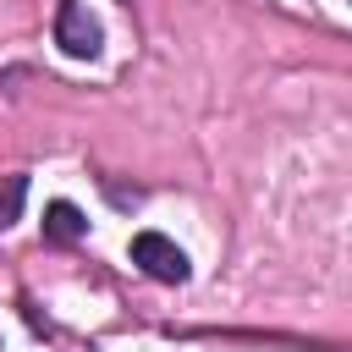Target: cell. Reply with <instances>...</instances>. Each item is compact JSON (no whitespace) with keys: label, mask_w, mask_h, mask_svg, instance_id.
Masks as SVG:
<instances>
[{"label":"cell","mask_w":352,"mask_h":352,"mask_svg":"<svg viewBox=\"0 0 352 352\" xmlns=\"http://www.w3.org/2000/svg\"><path fill=\"white\" fill-rule=\"evenodd\" d=\"M132 264H138L143 275L165 280V286H182V280H187V253H182L170 236H160V231H138V236H132Z\"/></svg>","instance_id":"7a4b0ae2"},{"label":"cell","mask_w":352,"mask_h":352,"mask_svg":"<svg viewBox=\"0 0 352 352\" xmlns=\"http://www.w3.org/2000/svg\"><path fill=\"white\" fill-rule=\"evenodd\" d=\"M22 198H28V176H0V231L22 220Z\"/></svg>","instance_id":"277c9868"},{"label":"cell","mask_w":352,"mask_h":352,"mask_svg":"<svg viewBox=\"0 0 352 352\" xmlns=\"http://www.w3.org/2000/svg\"><path fill=\"white\" fill-rule=\"evenodd\" d=\"M55 44H60L72 60H94L99 44H104V28H99V16H94L88 6L66 0V6L55 11Z\"/></svg>","instance_id":"6da1fadb"},{"label":"cell","mask_w":352,"mask_h":352,"mask_svg":"<svg viewBox=\"0 0 352 352\" xmlns=\"http://www.w3.org/2000/svg\"><path fill=\"white\" fill-rule=\"evenodd\" d=\"M82 231H88V220H82V209H77V204L55 198V204L44 209V236H50V242H77Z\"/></svg>","instance_id":"3957f363"}]
</instances>
